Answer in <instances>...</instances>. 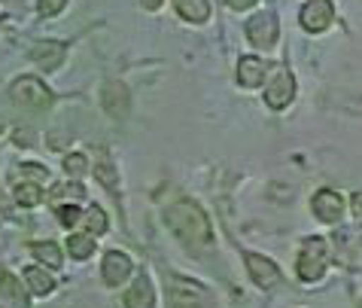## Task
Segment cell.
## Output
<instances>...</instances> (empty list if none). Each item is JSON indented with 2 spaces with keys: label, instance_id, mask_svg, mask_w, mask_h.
Here are the masks:
<instances>
[{
  "label": "cell",
  "instance_id": "6da1fadb",
  "mask_svg": "<svg viewBox=\"0 0 362 308\" xmlns=\"http://www.w3.org/2000/svg\"><path fill=\"white\" fill-rule=\"evenodd\" d=\"M168 226L180 241L192 247H210V241H214L207 214L192 202H177L174 207H168Z\"/></svg>",
  "mask_w": 362,
  "mask_h": 308
},
{
  "label": "cell",
  "instance_id": "7a4b0ae2",
  "mask_svg": "<svg viewBox=\"0 0 362 308\" xmlns=\"http://www.w3.org/2000/svg\"><path fill=\"white\" fill-rule=\"evenodd\" d=\"M13 101L22 107V110H46L52 104V92L40 83L37 76H22L13 83Z\"/></svg>",
  "mask_w": 362,
  "mask_h": 308
},
{
  "label": "cell",
  "instance_id": "3957f363",
  "mask_svg": "<svg viewBox=\"0 0 362 308\" xmlns=\"http://www.w3.org/2000/svg\"><path fill=\"white\" fill-rule=\"evenodd\" d=\"M326 272V241L323 238H310L301 247V256H298V278L308 284L320 281Z\"/></svg>",
  "mask_w": 362,
  "mask_h": 308
},
{
  "label": "cell",
  "instance_id": "277c9868",
  "mask_svg": "<svg viewBox=\"0 0 362 308\" xmlns=\"http://www.w3.org/2000/svg\"><path fill=\"white\" fill-rule=\"evenodd\" d=\"M168 300L174 308H204L207 305V290L195 281H186V278H174V281H170Z\"/></svg>",
  "mask_w": 362,
  "mask_h": 308
},
{
  "label": "cell",
  "instance_id": "5b68a950",
  "mask_svg": "<svg viewBox=\"0 0 362 308\" xmlns=\"http://www.w3.org/2000/svg\"><path fill=\"white\" fill-rule=\"evenodd\" d=\"M332 18H335L332 0H308V4L301 6V28L310 31V34L326 31V28L332 25Z\"/></svg>",
  "mask_w": 362,
  "mask_h": 308
},
{
  "label": "cell",
  "instance_id": "8992f818",
  "mask_svg": "<svg viewBox=\"0 0 362 308\" xmlns=\"http://www.w3.org/2000/svg\"><path fill=\"white\" fill-rule=\"evenodd\" d=\"M247 37L250 43L259 46V49H271L277 43V18L274 13H259L247 22Z\"/></svg>",
  "mask_w": 362,
  "mask_h": 308
},
{
  "label": "cell",
  "instance_id": "52a82bcc",
  "mask_svg": "<svg viewBox=\"0 0 362 308\" xmlns=\"http://www.w3.org/2000/svg\"><path fill=\"white\" fill-rule=\"evenodd\" d=\"M293 98H296V76L284 67V71H277L274 83L265 89V101H268L271 110H284V107H289Z\"/></svg>",
  "mask_w": 362,
  "mask_h": 308
},
{
  "label": "cell",
  "instance_id": "ba28073f",
  "mask_svg": "<svg viewBox=\"0 0 362 308\" xmlns=\"http://www.w3.org/2000/svg\"><path fill=\"white\" fill-rule=\"evenodd\" d=\"M310 207H314V214L323 223H338L341 214H344V198H341L335 190H320L314 195V202H310Z\"/></svg>",
  "mask_w": 362,
  "mask_h": 308
},
{
  "label": "cell",
  "instance_id": "9c48e42d",
  "mask_svg": "<svg viewBox=\"0 0 362 308\" xmlns=\"http://www.w3.org/2000/svg\"><path fill=\"white\" fill-rule=\"evenodd\" d=\"M265 74H268V64L262 62V58H256V55L240 58V64H238V83L244 86V89L262 86L265 83Z\"/></svg>",
  "mask_w": 362,
  "mask_h": 308
},
{
  "label": "cell",
  "instance_id": "30bf717a",
  "mask_svg": "<svg viewBox=\"0 0 362 308\" xmlns=\"http://www.w3.org/2000/svg\"><path fill=\"white\" fill-rule=\"evenodd\" d=\"M247 269L253 275V281L259 287H274L280 281V272L277 266L268 260V256H259V253H247Z\"/></svg>",
  "mask_w": 362,
  "mask_h": 308
},
{
  "label": "cell",
  "instance_id": "8fae6325",
  "mask_svg": "<svg viewBox=\"0 0 362 308\" xmlns=\"http://www.w3.org/2000/svg\"><path fill=\"white\" fill-rule=\"evenodd\" d=\"M31 58L40 67H46V71H55V67H62V62H64V43H58V40H43V43H37L31 49Z\"/></svg>",
  "mask_w": 362,
  "mask_h": 308
},
{
  "label": "cell",
  "instance_id": "7c38bea8",
  "mask_svg": "<svg viewBox=\"0 0 362 308\" xmlns=\"http://www.w3.org/2000/svg\"><path fill=\"white\" fill-rule=\"evenodd\" d=\"M100 101H104V110L110 116H125L128 113V89L122 83H107L104 92H100Z\"/></svg>",
  "mask_w": 362,
  "mask_h": 308
},
{
  "label": "cell",
  "instance_id": "4fadbf2b",
  "mask_svg": "<svg viewBox=\"0 0 362 308\" xmlns=\"http://www.w3.org/2000/svg\"><path fill=\"white\" fill-rule=\"evenodd\" d=\"M128 275H132V260H128L125 253H116L113 251V253L104 256V281L110 287H119Z\"/></svg>",
  "mask_w": 362,
  "mask_h": 308
},
{
  "label": "cell",
  "instance_id": "5bb4252c",
  "mask_svg": "<svg viewBox=\"0 0 362 308\" xmlns=\"http://www.w3.org/2000/svg\"><path fill=\"white\" fill-rule=\"evenodd\" d=\"M156 305V290L146 275H140L134 287L125 293V308H153Z\"/></svg>",
  "mask_w": 362,
  "mask_h": 308
},
{
  "label": "cell",
  "instance_id": "9a60e30c",
  "mask_svg": "<svg viewBox=\"0 0 362 308\" xmlns=\"http://www.w3.org/2000/svg\"><path fill=\"white\" fill-rule=\"evenodd\" d=\"M177 13L186 18V22H195V25H204L210 18V4L207 0H174Z\"/></svg>",
  "mask_w": 362,
  "mask_h": 308
},
{
  "label": "cell",
  "instance_id": "2e32d148",
  "mask_svg": "<svg viewBox=\"0 0 362 308\" xmlns=\"http://www.w3.org/2000/svg\"><path fill=\"white\" fill-rule=\"evenodd\" d=\"M67 251L74 260H88L95 253V238L92 235H70L67 238Z\"/></svg>",
  "mask_w": 362,
  "mask_h": 308
},
{
  "label": "cell",
  "instance_id": "e0dca14e",
  "mask_svg": "<svg viewBox=\"0 0 362 308\" xmlns=\"http://www.w3.org/2000/svg\"><path fill=\"white\" fill-rule=\"evenodd\" d=\"M25 281H28V287H31V293H37V296H46V293H52V287H55V281L49 278L43 269H28L25 272Z\"/></svg>",
  "mask_w": 362,
  "mask_h": 308
},
{
  "label": "cell",
  "instance_id": "ac0fdd59",
  "mask_svg": "<svg viewBox=\"0 0 362 308\" xmlns=\"http://www.w3.org/2000/svg\"><path fill=\"white\" fill-rule=\"evenodd\" d=\"M31 253L37 256L40 263H46L49 269H58V266H62V253H58V247L52 241H37V244H31Z\"/></svg>",
  "mask_w": 362,
  "mask_h": 308
},
{
  "label": "cell",
  "instance_id": "d6986e66",
  "mask_svg": "<svg viewBox=\"0 0 362 308\" xmlns=\"http://www.w3.org/2000/svg\"><path fill=\"white\" fill-rule=\"evenodd\" d=\"M0 293H4L6 300H13L16 308H28V296H25V290L18 287V281H16L13 275H4V278H0Z\"/></svg>",
  "mask_w": 362,
  "mask_h": 308
},
{
  "label": "cell",
  "instance_id": "ffe728a7",
  "mask_svg": "<svg viewBox=\"0 0 362 308\" xmlns=\"http://www.w3.org/2000/svg\"><path fill=\"white\" fill-rule=\"evenodd\" d=\"M16 202L22 207H34L43 202V190H40L37 183H18L16 186Z\"/></svg>",
  "mask_w": 362,
  "mask_h": 308
},
{
  "label": "cell",
  "instance_id": "44dd1931",
  "mask_svg": "<svg viewBox=\"0 0 362 308\" xmlns=\"http://www.w3.org/2000/svg\"><path fill=\"white\" fill-rule=\"evenodd\" d=\"M95 177L107 186L110 193L119 190V177H116V168H113V162H110V159H100V162L95 165Z\"/></svg>",
  "mask_w": 362,
  "mask_h": 308
},
{
  "label": "cell",
  "instance_id": "7402d4cb",
  "mask_svg": "<svg viewBox=\"0 0 362 308\" xmlns=\"http://www.w3.org/2000/svg\"><path fill=\"white\" fill-rule=\"evenodd\" d=\"M83 220H86V226H88V229H92L95 235H104V232H107V217H104V211H100V207H88Z\"/></svg>",
  "mask_w": 362,
  "mask_h": 308
},
{
  "label": "cell",
  "instance_id": "603a6c76",
  "mask_svg": "<svg viewBox=\"0 0 362 308\" xmlns=\"http://www.w3.org/2000/svg\"><path fill=\"white\" fill-rule=\"evenodd\" d=\"M64 171L70 174V177H83L88 168H86V156H79V153H74V156H67L64 159Z\"/></svg>",
  "mask_w": 362,
  "mask_h": 308
},
{
  "label": "cell",
  "instance_id": "cb8c5ba5",
  "mask_svg": "<svg viewBox=\"0 0 362 308\" xmlns=\"http://www.w3.org/2000/svg\"><path fill=\"white\" fill-rule=\"evenodd\" d=\"M58 220H62V226H67V229H70V226H76L79 220H83V211H79L76 205H64L62 211H58Z\"/></svg>",
  "mask_w": 362,
  "mask_h": 308
},
{
  "label": "cell",
  "instance_id": "d4e9b609",
  "mask_svg": "<svg viewBox=\"0 0 362 308\" xmlns=\"http://www.w3.org/2000/svg\"><path fill=\"white\" fill-rule=\"evenodd\" d=\"M64 4L67 0H40L37 4V9H40V16H46V18H52V16H58L64 9Z\"/></svg>",
  "mask_w": 362,
  "mask_h": 308
},
{
  "label": "cell",
  "instance_id": "484cf974",
  "mask_svg": "<svg viewBox=\"0 0 362 308\" xmlns=\"http://www.w3.org/2000/svg\"><path fill=\"white\" fill-rule=\"evenodd\" d=\"M22 177H31V181H46V168H37L31 165H22Z\"/></svg>",
  "mask_w": 362,
  "mask_h": 308
},
{
  "label": "cell",
  "instance_id": "4316f807",
  "mask_svg": "<svg viewBox=\"0 0 362 308\" xmlns=\"http://www.w3.org/2000/svg\"><path fill=\"white\" fill-rule=\"evenodd\" d=\"M253 4H256V0H228V6H231V9H250Z\"/></svg>",
  "mask_w": 362,
  "mask_h": 308
},
{
  "label": "cell",
  "instance_id": "83f0119b",
  "mask_svg": "<svg viewBox=\"0 0 362 308\" xmlns=\"http://www.w3.org/2000/svg\"><path fill=\"white\" fill-rule=\"evenodd\" d=\"M144 6L146 9H158V6H162V0H144Z\"/></svg>",
  "mask_w": 362,
  "mask_h": 308
}]
</instances>
